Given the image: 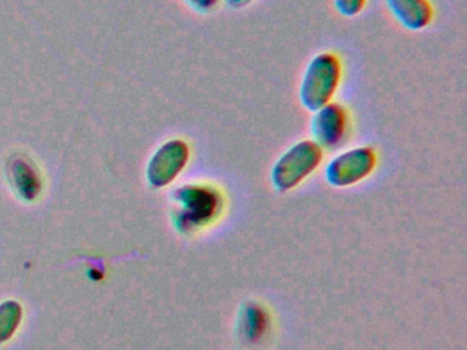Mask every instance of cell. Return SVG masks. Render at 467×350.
I'll list each match as a JSON object with an SVG mask.
<instances>
[{"mask_svg":"<svg viewBox=\"0 0 467 350\" xmlns=\"http://www.w3.org/2000/svg\"><path fill=\"white\" fill-rule=\"evenodd\" d=\"M226 5L231 8H234V10H239V8L247 7L251 3L255 2V0H225Z\"/></svg>","mask_w":467,"mask_h":350,"instance_id":"obj_13","label":"cell"},{"mask_svg":"<svg viewBox=\"0 0 467 350\" xmlns=\"http://www.w3.org/2000/svg\"><path fill=\"white\" fill-rule=\"evenodd\" d=\"M7 170L13 185L23 199L32 201L39 196L43 183L34 161L26 155H15L10 158Z\"/></svg>","mask_w":467,"mask_h":350,"instance_id":"obj_9","label":"cell"},{"mask_svg":"<svg viewBox=\"0 0 467 350\" xmlns=\"http://www.w3.org/2000/svg\"><path fill=\"white\" fill-rule=\"evenodd\" d=\"M336 11L346 18H354L365 10L368 0H333Z\"/></svg>","mask_w":467,"mask_h":350,"instance_id":"obj_11","label":"cell"},{"mask_svg":"<svg viewBox=\"0 0 467 350\" xmlns=\"http://www.w3.org/2000/svg\"><path fill=\"white\" fill-rule=\"evenodd\" d=\"M191 158L190 145L182 139L163 142L150 160L147 180L152 188L171 185L187 167Z\"/></svg>","mask_w":467,"mask_h":350,"instance_id":"obj_6","label":"cell"},{"mask_svg":"<svg viewBox=\"0 0 467 350\" xmlns=\"http://www.w3.org/2000/svg\"><path fill=\"white\" fill-rule=\"evenodd\" d=\"M310 130L314 141L322 149H338L346 144L351 133V115L348 108L337 101H330L313 112Z\"/></svg>","mask_w":467,"mask_h":350,"instance_id":"obj_5","label":"cell"},{"mask_svg":"<svg viewBox=\"0 0 467 350\" xmlns=\"http://www.w3.org/2000/svg\"><path fill=\"white\" fill-rule=\"evenodd\" d=\"M270 330V316L261 304L248 301L237 316V335L248 346L259 345Z\"/></svg>","mask_w":467,"mask_h":350,"instance_id":"obj_8","label":"cell"},{"mask_svg":"<svg viewBox=\"0 0 467 350\" xmlns=\"http://www.w3.org/2000/svg\"><path fill=\"white\" fill-rule=\"evenodd\" d=\"M191 8L201 14H210L220 5L221 0H184Z\"/></svg>","mask_w":467,"mask_h":350,"instance_id":"obj_12","label":"cell"},{"mask_svg":"<svg viewBox=\"0 0 467 350\" xmlns=\"http://www.w3.org/2000/svg\"><path fill=\"white\" fill-rule=\"evenodd\" d=\"M324 160V149L314 139H300L281 153L273 164L270 180L275 190L285 193L305 182Z\"/></svg>","mask_w":467,"mask_h":350,"instance_id":"obj_3","label":"cell"},{"mask_svg":"<svg viewBox=\"0 0 467 350\" xmlns=\"http://www.w3.org/2000/svg\"><path fill=\"white\" fill-rule=\"evenodd\" d=\"M177 202L176 226L180 232H192L212 224L223 212V194L209 183H187L173 193Z\"/></svg>","mask_w":467,"mask_h":350,"instance_id":"obj_1","label":"cell"},{"mask_svg":"<svg viewBox=\"0 0 467 350\" xmlns=\"http://www.w3.org/2000/svg\"><path fill=\"white\" fill-rule=\"evenodd\" d=\"M379 156L368 145L351 148L336 155L325 169V180L333 188H349L368 177L376 169Z\"/></svg>","mask_w":467,"mask_h":350,"instance_id":"obj_4","label":"cell"},{"mask_svg":"<svg viewBox=\"0 0 467 350\" xmlns=\"http://www.w3.org/2000/svg\"><path fill=\"white\" fill-rule=\"evenodd\" d=\"M23 320V306L18 301L0 304V345L13 338Z\"/></svg>","mask_w":467,"mask_h":350,"instance_id":"obj_10","label":"cell"},{"mask_svg":"<svg viewBox=\"0 0 467 350\" xmlns=\"http://www.w3.org/2000/svg\"><path fill=\"white\" fill-rule=\"evenodd\" d=\"M390 15L410 32H420L433 22L434 7L431 0H385Z\"/></svg>","mask_w":467,"mask_h":350,"instance_id":"obj_7","label":"cell"},{"mask_svg":"<svg viewBox=\"0 0 467 350\" xmlns=\"http://www.w3.org/2000/svg\"><path fill=\"white\" fill-rule=\"evenodd\" d=\"M343 78V63L336 52L314 55L303 71L299 87L300 104L316 112L333 101Z\"/></svg>","mask_w":467,"mask_h":350,"instance_id":"obj_2","label":"cell"}]
</instances>
